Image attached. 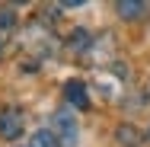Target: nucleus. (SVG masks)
<instances>
[{
	"label": "nucleus",
	"mask_w": 150,
	"mask_h": 147,
	"mask_svg": "<svg viewBox=\"0 0 150 147\" xmlns=\"http://www.w3.org/2000/svg\"><path fill=\"white\" fill-rule=\"evenodd\" d=\"M23 134V112L19 109H3L0 112V138L13 141Z\"/></svg>",
	"instance_id": "1"
},
{
	"label": "nucleus",
	"mask_w": 150,
	"mask_h": 147,
	"mask_svg": "<svg viewBox=\"0 0 150 147\" xmlns=\"http://www.w3.org/2000/svg\"><path fill=\"white\" fill-rule=\"evenodd\" d=\"M64 96H67V102L77 106V109H86V106H90V99H86V87H83L80 80H70V83L64 87Z\"/></svg>",
	"instance_id": "2"
},
{
	"label": "nucleus",
	"mask_w": 150,
	"mask_h": 147,
	"mask_svg": "<svg viewBox=\"0 0 150 147\" xmlns=\"http://www.w3.org/2000/svg\"><path fill=\"white\" fill-rule=\"evenodd\" d=\"M115 141L125 144V147H134V144H141V141H144V134H141L134 125H118V128H115Z\"/></svg>",
	"instance_id": "3"
},
{
	"label": "nucleus",
	"mask_w": 150,
	"mask_h": 147,
	"mask_svg": "<svg viewBox=\"0 0 150 147\" xmlns=\"http://www.w3.org/2000/svg\"><path fill=\"white\" fill-rule=\"evenodd\" d=\"M54 128L61 131L64 141H74V138H77V121L67 115V112H54Z\"/></svg>",
	"instance_id": "4"
},
{
	"label": "nucleus",
	"mask_w": 150,
	"mask_h": 147,
	"mask_svg": "<svg viewBox=\"0 0 150 147\" xmlns=\"http://www.w3.org/2000/svg\"><path fill=\"white\" fill-rule=\"evenodd\" d=\"M29 147H58V134H54V131H48V128H42V131H35V134H32Z\"/></svg>",
	"instance_id": "5"
},
{
	"label": "nucleus",
	"mask_w": 150,
	"mask_h": 147,
	"mask_svg": "<svg viewBox=\"0 0 150 147\" xmlns=\"http://www.w3.org/2000/svg\"><path fill=\"white\" fill-rule=\"evenodd\" d=\"M144 13V3H137V0H121L118 3V16L121 19H137Z\"/></svg>",
	"instance_id": "6"
},
{
	"label": "nucleus",
	"mask_w": 150,
	"mask_h": 147,
	"mask_svg": "<svg viewBox=\"0 0 150 147\" xmlns=\"http://www.w3.org/2000/svg\"><path fill=\"white\" fill-rule=\"evenodd\" d=\"M86 45H90V42H86V32H83V29L70 32V48H77V51H80V48H86Z\"/></svg>",
	"instance_id": "7"
},
{
	"label": "nucleus",
	"mask_w": 150,
	"mask_h": 147,
	"mask_svg": "<svg viewBox=\"0 0 150 147\" xmlns=\"http://www.w3.org/2000/svg\"><path fill=\"white\" fill-rule=\"evenodd\" d=\"M13 23V13L10 10H0V26H10Z\"/></svg>",
	"instance_id": "8"
}]
</instances>
